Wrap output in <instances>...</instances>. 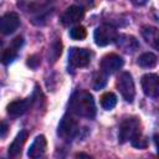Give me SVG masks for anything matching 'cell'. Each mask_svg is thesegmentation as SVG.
<instances>
[{"mask_svg":"<svg viewBox=\"0 0 159 159\" xmlns=\"http://www.w3.org/2000/svg\"><path fill=\"white\" fill-rule=\"evenodd\" d=\"M20 26V17L16 12H6L0 20V30L4 35H10Z\"/></svg>","mask_w":159,"mask_h":159,"instance_id":"cell-9","label":"cell"},{"mask_svg":"<svg viewBox=\"0 0 159 159\" xmlns=\"http://www.w3.org/2000/svg\"><path fill=\"white\" fill-rule=\"evenodd\" d=\"M70 111L80 117L92 119L96 117V103L92 94L86 89L76 91L70 99Z\"/></svg>","mask_w":159,"mask_h":159,"instance_id":"cell-1","label":"cell"},{"mask_svg":"<svg viewBox=\"0 0 159 159\" xmlns=\"http://www.w3.org/2000/svg\"><path fill=\"white\" fill-rule=\"evenodd\" d=\"M140 127V122L138 118L132 117V118H127L124 119L120 125H119V130H118V142L120 144L132 140L135 135H138L140 133L139 130Z\"/></svg>","mask_w":159,"mask_h":159,"instance_id":"cell-2","label":"cell"},{"mask_svg":"<svg viewBox=\"0 0 159 159\" xmlns=\"http://www.w3.org/2000/svg\"><path fill=\"white\" fill-rule=\"evenodd\" d=\"M84 16V9L78 5H71L66 9V11L61 16V21L63 25H71L81 21Z\"/></svg>","mask_w":159,"mask_h":159,"instance_id":"cell-10","label":"cell"},{"mask_svg":"<svg viewBox=\"0 0 159 159\" xmlns=\"http://www.w3.org/2000/svg\"><path fill=\"white\" fill-rule=\"evenodd\" d=\"M153 138H154V143H155V147H157V154L159 157V134H155Z\"/></svg>","mask_w":159,"mask_h":159,"instance_id":"cell-26","label":"cell"},{"mask_svg":"<svg viewBox=\"0 0 159 159\" xmlns=\"http://www.w3.org/2000/svg\"><path fill=\"white\" fill-rule=\"evenodd\" d=\"M117 104V96L112 92H107L104 93L102 97H101V106L107 109V111H111L116 107Z\"/></svg>","mask_w":159,"mask_h":159,"instance_id":"cell-17","label":"cell"},{"mask_svg":"<svg viewBox=\"0 0 159 159\" xmlns=\"http://www.w3.org/2000/svg\"><path fill=\"white\" fill-rule=\"evenodd\" d=\"M78 124L77 122L68 114H65L60 123H58V128H57V134L58 137H61L65 140H71L72 138H75L78 134Z\"/></svg>","mask_w":159,"mask_h":159,"instance_id":"cell-5","label":"cell"},{"mask_svg":"<svg viewBox=\"0 0 159 159\" xmlns=\"http://www.w3.org/2000/svg\"><path fill=\"white\" fill-rule=\"evenodd\" d=\"M142 35L147 43H149L152 47L159 50V30L152 26H145L142 30Z\"/></svg>","mask_w":159,"mask_h":159,"instance_id":"cell-15","label":"cell"},{"mask_svg":"<svg viewBox=\"0 0 159 159\" xmlns=\"http://www.w3.org/2000/svg\"><path fill=\"white\" fill-rule=\"evenodd\" d=\"M6 132H7V125L5 122L1 123V138H4L6 135Z\"/></svg>","mask_w":159,"mask_h":159,"instance_id":"cell-25","label":"cell"},{"mask_svg":"<svg viewBox=\"0 0 159 159\" xmlns=\"http://www.w3.org/2000/svg\"><path fill=\"white\" fill-rule=\"evenodd\" d=\"M91 62V53L86 48L80 47H72L68 52V63L73 68L86 67Z\"/></svg>","mask_w":159,"mask_h":159,"instance_id":"cell-6","label":"cell"},{"mask_svg":"<svg viewBox=\"0 0 159 159\" xmlns=\"http://www.w3.org/2000/svg\"><path fill=\"white\" fill-rule=\"evenodd\" d=\"M31 98H25V99H16L12 101L11 103L7 104V113L11 117H19L22 116L25 112H27V109L31 106Z\"/></svg>","mask_w":159,"mask_h":159,"instance_id":"cell-12","label":"cell"},{"mask_svg":"<svg viewBox=\"0 0 159 159\" xmlns=\"http://www.w3.org/2000/svg\"><path fill=\"white\" fill-rule=\"evenodd\" d=\"M40 63H41V60H40V57L37 56V55H32V56H30L29 58H27V65L31 67V68H37L39 66H40Z\"/></svg>","mask_w":159,"mask_h":159,"instance_id":"cell-23","label":"cell"},{"mask_svg":"<svg viewBox=\"0 0 159 159\" xmlns=\"http://www.w3.org/2000/svg\"><path fill=\"white\" fill-rule=\"evenodd\" d=\"M93 39H94V42L97 46H107V45L117 41L118 32L113 26L103 24L94 30Z\"/></svg>","mask_w":159,"mask_h":159,"instance_id":"cell-4","label":"cell"},{"mask_svg":"<svg viewBox=\"0 0 159 159\" xmlns=\"http://www.w3.org/2000/svg\"><path fill=\"white\" fill-rule=\"evenodd\" d=\"M142 88L145 96L150 98L159 97V76L155 73H145L142 77Z\"/></svg>","mask_w":159,"mask_h":159,"instance_id":"cell-7","label":"cell"},{"mask_svg":"<svg viewBox=\"0 0 159 159\" xmlns=\"http://www.w3.org/2000/svg\"><path fill=\"white\" fill-rule=\"evenodd\" d=\"M16 56H17V51L15 48H12V47H9V48L2 51V53H1V62L4 65H9V63H11L16 58Z\"/></svg>","mask_w":159,"mask_h":159,"instance_id":"cell-20","label":"cell"},{"mask_svg":"<svg viewBox=\"0 0 159 159\" xmlns=\"http://www.w3.org/2000/svg\"><path fill=\"white\" fill-rule=\"evenodd\" d=\"M137 62L143 68H152V67H154L157 65L158 60H157V56L154 53H152V52H144L143 55L139 56V58H138Z\"/></svg>","mask_w":159,"mask_h":159,"instance_id":"cell-16","label":"cell"},{"mask_svg":"<svg viewBox=\"0 0 159 159\" xmlns=\"http://www.w3.org/2000/svg\"><path fill=\"white\" fill-rule=\"evenodd\" d=\"M22 45H24V39H22V36H16V37L12 40V42H11V47L15 48L16 51H19Z\"/></svg>","mask_w":159,"mask_h":159,"instance_id":"cell-24","label":"cell"},{"mask_svg":"<svg viewBox=\"0 0 159 159\" xmlns=\"http://www.w3.org/2000/svg\"><path fill=\"white\" fill-rule=\"evenodd\" d=\"M46 147H47V140L43 135H37L35 138V140L32 142V144L30 145L29 150H27V155L30 159H39L41 158L45 152H46Z\"/></svg>","mask_w":159,"mask_h":159,"instance_id":"cell-11","label":"cell"},{"mask_svg":"<svg viewBox=\"0 0 159 159\" xmlns=\"http://www.w3.org/2000/svg\"><path fill=\"white\" fill-rule=\"evenodd\" d=\"M116 42L127 53H132V52H134L139 47V43H138L137 39L133 37V36H128V35H120V36H118V39H117Z\"/></svg>","mask_w":159,"mask_h":159,"instance_id":"cell-14","label":"cell"},{"mask_svg":"<svg viewBox=\"0 0 159 159\" xmlns=\"http://www.w3.org/2000/svg\"><path fill=\"white\" fill-rule=\"evenodd\" d=\"M26 139H27V132L26 130H21L15 137V139L12 140V143L9 147V157L11 159H17L21 155V150H22V147H24Z\"/></svg>","mask_w":159,"mask_h":159,"instance_id":"cell-13","label":"cell"},{"mask_svg":"<svg viewBox=\"0 0 159 159\" xmlns=\"http://www.w3.org/2000/svg\"><path fill=\"white\" fill-rule=\"evenodd\" d=\"M107 83V80H106V75L102 72V73H97L94 80H93V88L94 89H101L102 87H104V84Z\"/></svg>","mask_w":159,"mask_h":159,"instance_id":"cell-22","label":"cell"},{"mask_svg":"<svg viewBox=\"0 0 159 159\" xmlns=\"http://www.w3.org/2000/svg\"><path fill=\"white\" fill-rule=\"evenodd\" d=\"M117 88L125 102L132 103L135 96V87L132 75L129 72H122L117 78Z\"/></svg>","mask_w":159,"mask_h":159,"instance_id":"cell-3","label":"cell"},{"mask_svg":"<svg viewBox=\"0 0 159 159\" xmlns=\"http://www.w3.org/2000/svg\"><path fill=\"white\" fill-rule=\"evenodd\" d=\"M123 65H124V61L120 56L116 53H108L101 61V71L104 75H112L118 70H120Z\"/></svg>","mask_w":159,"mask_h":159,"instance_id":"cell-8","label":"cell"},{"mask_svg":"<svg viewBox=\"0 0 159 159\" xmlns=\"http://www.w3.org/2000/svg\"><path fill=\"white\" fill-rule=\"evenodd\" d=\"M130 143H132V145H133L134 148H138V149H145L147 145H148L147 139H145L140 133H139L138 135H135V137L130 140Z\"/></svg>","mask_w":159,"mask_h":159,"instance_id":"cell-21","label":"cell"},{"mask_svg":"<svg viewBox=\"0 0 159 159\" xmlns=\"http://www.w3.org/2000/svg\"><path fill=\"white\" fill-rule=\"evenodd\" d=\"M61 52H62V43H61L60 40H56V41L51 45V48H50V51H48V62H50V61H51V62H55V61L60 57Z\"/></svg>","mask_w":159,"mask_h":159,"instance_id":"cell-18","label":"cell"},{"mask_svg":"<svg viewBox=\"0 0 159 159\" xmlns=\"http://www.w3.org/2000/svg\"><path fill=\"white\" fill-rule=\"evenodd\" d=\"M76 159H92V158L86 153H80V154L76 155Z\"/></svg>","mask_w":159,"mask_h":159,"instance_id":"cell-27","label":"cell"},{"mask_svg":"<svg viewBox=\"0 0 159 159\" xmlns=\"http://www.w3.org/2000/svg\"><path fill=\"white\" fill-rule=\"evenodd\" d=\"M86 36H87V31L81 25H77V26H75L70 30V37L73 39V40H80L81 41L83 39H86Z\"/></svg>","mask_w":159,"mask_h":159,"instance_id":"cell-19","label":"cell"}]
</instances>
